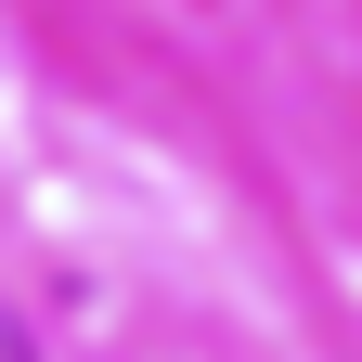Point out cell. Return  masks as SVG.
<instances>
[{
  "mask_svg": "<svg viewBox=\"0 0 362 362\" xmlns=\"http://www.w3.org/2000/svg\"><path fill=\"white\" fill-rule=\"evenodd\" d=\"M0 362H39V349H26V324H13V310H0Z\"/></svg>",
  "mask_w": 362,
  "mask_h": 362,
  "instance_id": "6da1fadb",
  "label": "cell"
}]
</instances>
